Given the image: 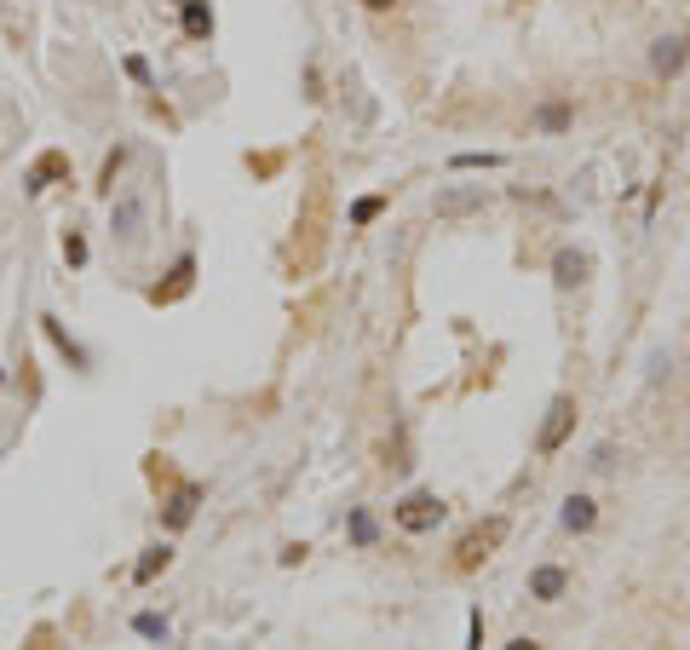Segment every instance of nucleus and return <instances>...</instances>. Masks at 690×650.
I'll return each mask as SVG.
<instances>
[{"mask_svg":"<svg viewBox=\"0 0 690 650\" xmlns=\"http://www.w3.org/2000/svg\"><path fill=\"white\" fill-rule=\"evenodd\" d=\"M380 208H386V196H363V202L351 208V225H374V219H380Z\"/></svg>","mask_w":690,"mask_h":650,"instance_id":"obj_19","label":"nucleus"},{"mask_svg":"<svg viewBox=\"0 0 690 650\" xmlns=\"http://www.w3.org/2000/svg\"><path fill=\"white\" fill-rule=\"evenodd\" d=\"M368 12H391V6H397V0H363Z\"/></svg>","mask_w":690,"mask_h":650,"instance_id":"obj_25","label":"nucleus"},{"mask_svg":"<svg viewBox=\"0 0 690 650\" xmlns=\"http://www.w3.org/2000/svg\"><path fill=\"white\" fill-rule=\"evenodd\" d=\"M570 121H575V110L564 104V98H552V104H541V110H535V127H541V133H564Z\"/></svg>","mask_w":690,"mask_h":650,"instance_id":"obj_13","label":"nucleus"},{"mask_svg":"<svg viewBox=\"0 0 690 650\" xmlns=\"http://www.w3.org/2000/svg\"><path fill=\"white\" fill-rule=\"evenodd\" d=\"M133 633H144V639H167V622L144 610V616H133Z\"/></svg>","mask_w":690,"mask_h":650,"instance_id":"obj_20","label":"nucleus"},{"mask_svg":"<svg viewBox=\"0 0 690 650\" xmlns=\"http://www.w3.org/2000/svg\"><path fill=\"white\" fill-rule=\"evenodd\" d=\"M127 156H133V150H127V144H115V150H110V162H104V173H98V190H115V173L127 167Z\"/></svg>","mask_w":690,"mask_h":650,"instance_id":"obj_17","label":"nucleus"},{"mask_svg":"<svg viewBox=\"0 0 690 650\" xmlns=\"http://www.w3.org/2000/svg\"><path fill=\"white\" fill-rule=\"evenodd\" d=\"M478 645H483V616L472 610V645H466V650H478Z\"/></svg>","mask_w":690,"mask_h":650,"instance_id":"obj_24","label":"nucleus"},{"mask_svg":"<svg viewBox=\"0 0 690 650\" xmlns=\"http://www.w3.org/2000/svg\"><path fill=\"white\" fill-rule=\"evenodd\" d=\"M196 501H202V484H184L179 495L167 501V524H173V530H184V524L196 518Z\"/></svg>","mask_w":690,"mask_h":650,"instance_id":"obj_9","label":"nucleus"},{"mask_svg":"<svg viewBox=\"0 0 690 650\" xmlns=\"http://www.w3.org/2000/svg\"><path fill=\"white\" fill-rule=\"evenodd\" d=\"M685 47H690V29H685Z\"/></svg>","mask_w":690,"mask_h":650,"instance_id":"obj_27","label":"nucleus"},{"mask_svg":"<svg viewBox=\"0 0 690 650\" xmlns=\"http://www.w3.org/2000/svg\"><path fill=\"white\" fill-rule=\"evenodd\" d=\"M501 156H478V150H460L455 156V167H495Z\"/></svg>","mask_w":690,"mask_h":650,"instance_id":"obj_22","label":"nucleus"},{"mask_svg":"<svg viewBox=\"0 0 690 650\" xmlns=\"http://www.w3.org/2000/svg\"><path fill=\"white\" fill-rule=\"evenodd\" d=\"M575 415H581V409H575L570 392L552 397V403H547V420H541V432H535V449H541V455H558V449H564V438L575 432Z\"/></svg>","mask_w":690,"mask_h":650,"instance_id":"obj_2","label":"nucleus"},{"mask_svg":"<svg viewBox=\"0 0 690 650\" xmlns=\"http://www.w3.org/2000/svg\"><path fill=\"white\" fill-rule=\"evenodd\" d=\"M374 535H380V530H374V518L357 507V512H351V541H357V547H374Z\"/></svg>","mask_w":690,"mask_h":650,"instance_id":"obj_18","label":"nucleus"},{"mask_svg":"<svg viewBox=\"0 0 690 650\" xmlns=\"http://www.w3.org/2000/svg\"><path fill=\"white\" fill-rule=\"evenodd\" d=\"M443 518H449V507L437 501L432 489H414V495H403V501H397V524H403V530H409V535H426V530H437Z\"/></svg>","mask_w":690,"mask_h":650,"instance_id":"obj_3","label":"nucleus"},{"mask_svg":"<svg viewBox=\"0 0 690 650\" xmlns=\"http://www.w3.org/2000/svg\"><path fill=\"white\" fill-rule=\"evenodd\" d=\"M506 650H541V645H535V639H512Z\"/></svg>","mask_w":690,"mask_h":650,"instance_id":"obj_26","label":"nucleus"},{"mask_svg":"<svg viewBox=\"0 0 690 650\" xmlns=\"http://www.w3.org/2000/svg\"><path fill=\"white\" fill-rule=\"evenodd\" d=\"M41 328H46V340H52V346L64 351V357L75 363V369H87V351H81V346H75V340L64 334V328H58V317H41Z\"/></svg>","mask_w":690,"mask_h":650,"instance_id":"obj_14","label":"nucleus"},{"mask_svg":"<svg viewBox=\"0 0 690 650\" xmlns=\"http://www.w3.org/2000/svg\"><path fill=\"white\" fill-rule=\"evenodd\" d=\"M138 219H144L138 196H121V202H115V236H121V242H138Z\"/></svg>","mask_w":690,"mask_h":650,"instance_id":"obj_10","label":"nucleus"},{"mask_svg":"<svg viewBox=\"0 0 690 650\" xmlns=\"http://www.w3.org/2000/svg\"><path fill=\"white\" fill-rule=\"evenodd\" d=\"M190 277H196V259L184 254L179 265H173V282H167V288H156V300H179L184 288H190Z\"/></svg>","mask_w":690,"mask_h":650,"instance_id":"obj_16","label":"nucleus"},{"mask_svg":"<svg viewBox=\"0 0 690 650\" xmlns=\"http://www.w3.org/2000/svg\"><path fill=\"white\" fill-rule=\"evenodd\" d=\"M64 259H69V265H87V236H81V231L64 236Z\"/></svg>","mask_w":690,"mask_h":650,"instance_id":"obj_21","label":"nucleus"},{"mask_svg":"<svg viewBox=\"0 0 690 650\" xmlns=\"http://www.w3.org/2000/svg\"><path fill=\"white\" fill-rule=\"evenodd\" d=\"M127 75H133V81H144V87H150V64H144V58H127Z\"/></svg>","mask_w":690,"mask_h":650,"instance_id":"obj_23","label":"nucleus"},{"mask_svg":"<svg viewBox=\"0 0 690 650\" xmlns=\"http://www.w3.org/2000/svg\"><path fill=\"white\" fill-rule=\"evenodd\" d=\"M506 530H512V524H506L501 512H495V518H483V524H472V530L455 541V570H478L483 558L506 541Z\"/></svg>","mask_w":690,"mask_h":650,"instance_id":"obj_1","label":"nucleus"},{"mask_svg":"<svg viewBox=\"0 0 690 650\" xmlns=\"http://www.w3.org/2000/svg\"><path fill=\"white\" fill-rule=\"evenodd\" d=\"M432 208H437V219H460V213H478V208H483V190H443Z\"/></svg>","mask_w":690,"mask_h":650,"instance_id":"obj_6","label":"nucleus"},{"mask_svg":"<svg viewBox=\"0 0 690 650\" xmlns=\"http://www.w3.org/2000/svg\"><path fill=\"white\" fill-rule=\"evenodd\" d=\"M564 587H570V576L558 570V564H541L535 576H529V599H541V604H552V599H564Z\"/></svg>","mask_w":690,"mask_h":650,"instance_id":"obj_5","label":"nucleus"},{"mask_svg":"<svg viewBox=\"0 0 690 650\" xmlns=\"http://www.w3.org/2000/svg\"><path fill=\"white\" fill-rule=\"evenodd\" d=\"M184 35H190V41H207V35H213V12H207V0H184Z\"/></svg>","mask_w":690,"mask_h":650,"instance_id":"obj_12","label":"nucleus"},{"mask_svg":"<svg viewBox=\"0 0 690 650\" xmlns=\"http://www.w3.org/2000/svg\"><path fill=\"white\" fill-rule=\"evenodd\" d=\"M167 558H173L167 547H144V558L133 564V581H138V587H144V581H156L161 570H167Z\"/></svg>","mask_w":690,"mask_h":650,"instance_id":"obj_15","label":"nucleus"},{"mask_svg":"<svg viewBox=\"0 0 690 650\" xmlns=\"http://www.w3.org/2000/svg\"><path fill=\"white\" fill-rule=\"evenodd\" d=\"M581 277H587V254H581V248H558V259H552V282H558V288H575Z\"/></svg>","mask_w":690,"mask_h":650,"instance_id":"obj_7","label":"nucleus"},{"mask_svg":"<svg viewBox=\"0 0 690 650\" xmlns=\"http://www.w3.org/2000/svg\"><path fill=\"white\" fill-rule=\"evenodd\" d=\"M598 524V507H593V495H570L564 501V530H575V535H587Z\"/></svg>","mask_w":690,"mask_h":650,"instance_id":"obj_8","label":"nucleus"},{"mask_svg":"<svg viewBox=\"0 0 690 650\" xmlns=\"http://www.w3.org/2000/svg\"><path fill=\"white\" fill-rule=\"evenodd\" d=\"M69 173V156L64 150H46L41 162H35V173H29V190H46V179H64Z\"/></svg>","mask_w":690,"mask_h":650,"instance_id":"obj_11","label":"nucleus"},{"mask_svg":"<svg viewBox=\"0 0 690 650\" xmlns=\"http://www.w3.org/2000/svg\"><path fill=\"white\" fill-rule=\"evenodd\" d=\"M685 58H690L685 35H662V41L650 47V70H656V75H667V81H673V75L685 70Z\"/></svg>","mask_w":690,"mask_h":650,"instance_id":"obj_4","label":"nucleus"}]
</instances>
